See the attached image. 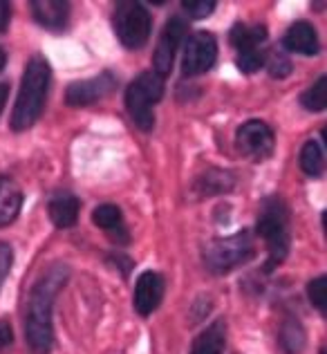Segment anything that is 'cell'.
Returning a JSON list of instances; mask_svg holds the SVG:
<instances>
[{
	"label": "cell",
	"instance_id": "5",
	"mask_svg": "<svg viewBox=\"0 0 327 354\" xmlns=\"http://www.w3.org/2000/svg\"><path fill=\"white\" fill-rule=\"evenodd\" d=\"M164 97V79L155 72H142L130 83L126 90V110L133 124L151 133L155 126V113L153 108L160 104Z\"/></svg>",
	"mask_w": 327,
	"mask_h": 354
},
{
	"label": "cell",
	"instance_id": "16",
	"mask_svg": "<svg viewBox=\"0 0 327 354\" xmlns=\"http://www.w3.org/2000/svg\"><path fill=\"white\" fill-rule=\"evenodd\" d=\"M23 200H25V195L21 191V186H18V182L7 175H0V229L12 225L18 218Z\"/></svg>",
	"mask_w": 327,
	"mask_h": 354
},
{
	"label": "cell",
	"instance_id": "21",
	"mask_svg": "<svg viewBox=\"0 0 327 354\" xmlns=\"http://www.w3.org/2000/svg\"><path fill=\"white\" fill-rule=\"evenodd\" d=\"M301 169L305 171V175L310 177H321L325 171V157H323V148L319 146V142H305L303 151H301Z\"/></svg>",
	"mask_w": 327,
	"mask_h": 354
},
{
	"label": "cell",
	"instance_id": "15",
	"mask_svg": "<svg viewBox=\"0 0 327 354\" xmlns=\"http://www.w3.org/2000/svg\"><path fill=\"white\" fill-rule=\"evenodd\" d=\"M233 189H236V175L224 169H209L193 182L195 198H213V195L231 193Z\"/></svg>",
	"mask_w": 327,
	"mask_h": 354
},
{
	"label": "cell",
	"instance_id": "22",
	"mask_svg": "<svg viewBox=\"0 0 327 354\" xmlns=\"http://www.w3.org/2000/svg\"><path fill=\"white\" fill-rule=\"evenodd\" d=\"M301 106L310 113H321L327 106V79L321 77L312 88H307L301 95Z\"/></svg>",
	"mask_w": 327,
	"mask_h": 354
},
{
	"label": "cell",
	"instance_id": "17",
	"mask_svg": "<svg viewBox=\"0 0 327 354\" xmlns=\"http://www.w3.org/2000/svg\"><path fill=\"white\" fill-rule=\"evenodd\" d=\"M283 45L289 52H298V54H305V57H312V54L319 52V36H316V30L310 23L298 21L287 30Z\"/></svg>",
	"mask_w": 327,
	"mask_h": 354
},
{
	"label": "cell",
	"instance_id": "28",
	"mask_svg": "<svg viewBox=\"0 0 327 354\" xmlns=\"http://www.w3.org/2000/svg\"><path fill=\"white\" fill-rule=\"evenodd\" d=\"M14 346V330H12V323L0 319V354L5 350H9Z\"/></svg>",
	"mask_w": 327,
	"mask_h": 354
},
{
	"label": "cell",
	"instance_id": "27",
	"mask_svg": "<svg viewBox=\"0 0 327 354\" xmlns=\"http://www.w3.org/2000/svg\"><path fill=\"white\" fill-rule=\"evenodd\" d=\"M12 265H14V251L7 242H0V287H3L7 274L12 272Z\"/></svg>",
	"mask_w": 327,
	"mask_h": 354
},
{
	"label": "cell",
	"instance_id": "19",
	"mask_svg": "<svg viewBox=\"0 0 327 354\" xmlns=\"http://www.w3.org/2000/svg\"><path fill=\"white\" fill-rule=\"evenodd\" d=\"M229 41L238 52L242 50H251V48H260L267 41V30L265 25H245V23H236L229 32Z\"/></svg>",
	"mask_w": 327,
	"mask_h": 354
},
{
	"label": "cell",
	"instance_id": "23",
	"mask_svg": "<svg viewBox=\"0 0 327 354\" xmlns=\"http://www.w3.org/2000/svg\"><path fill=\"white\" fill-rule=\"evenodd\" d=\"M265 57H267V52H265L263 48L242 50V52H238L236 65H238V70H240V72L254 74V72H258L260 68H265Z\"/></svg>",
	"mask_w": 327,
	"mask_h": 354
},
{
	"label": "cell",
	"instance_id": "25",
	"mask_svg": "<svg viewBox=\"0 0 327 354\" xmlns=\"http://www.w3.org/2000/svg\"><path fill=\"white\" fill-rule=\"evenodd\" d=\"M307 296L321 314H327V278L319 276L307 285Z\"/></svg>",
	"mask_w": 327,
	"mask_h": 354
},
{
	"label": "cell",
	"instance_id": "13",
	"mask_svg": "<svg viewBox=\"0 0 327 354\" xmlns=\"http://www.w3.org/2000/svg\"><path fill=\"white\" fill-rule=\"evenodd\" d=\"M92 222L101 231H106L115 245H128L130 242V234L124 225V213H121L117 204H99L92 211Z\"/></svg>",
	"mask_w": 327,
	"mask_h": 354
},
{
	"label": "cell",
	"instance_id": "2",
	"mask_svg": "<svg viewBox=\"0 0 327 354\" xmlns=\"http://www.w3.org/2000/svg\"><path fill=\"white\" fill-rule=\"evenodd\" d=\"M50 83H52L50 63L41 54H36V57L30 59L23 72L21 92H18V99L12 110V121H9L12 130L23 133V130H30L41 119L45 101H48Z\"/></svg>",
	"mask_w": 327,
	"mask_h": 354
},
{
	"label": "cell",
	"instance_id": "8",
	"mask_svg": "<svg viewBox=\"0 0 327 354\" xmlns=\"http://www.w3.org/2000/svg\"><path fill=\"white\" fill-rule=\"evenodd\" d=\"M218 59V41L209 32H195L186 39L184 57H182V72L184 77H200L209 72Z\"/></svg>",
	"mask_w": 327,
	"mask_h": 354
},
{
	"label": "cell",
	"instance_id": "6",
	"mask_svg": "<svg viewBox=\"0 0 327 354\" xmlns=\"http://www.w3.org/2000/svg\"><path fill=\"white\" fill-rule=\"evenodd\" d=\"M112 27H115L117 39L128 50H139L151 39L153 16L137 0H121V3L115 5V12H112Z\"/></svg>",
	"mask_w": 327,
	"mask_h": 354
},
{
	"label": "cell",
	"instance_id": "10",
	"mask_svg": "<svg viewBox=\"0 0 327 354\" xmlns=\"http://www.w3.org/2000/svg\"><path fill=\"white\" fill-rule=\"evenodd\" d=\"M112 90H117V77L110 72H101L92 79L70 83L65 90V104L72 108H83L108 97Z\"/></svg>",
	"mask_w": 327,
	"mask_h": 354
},
{
	"label": "cell",
	"instance_id": "3",
	"mask_svg": "<svg viewBox=\"0 0 327 354\" xmlns=\"http://www.w3.org/2000/svg\"><path fill=\"white\" fill-rule=\"evenodd\" d=\"M256 234L267 245V263L263 265L265 274H272L276 267L285 263L292 245V231H289V209L283 198L263 200L256 218Z\"/></svg>",
	"mask_w": 327,
	"mask_h": 354
},
{
	"label": "cell",
	"instance_id": "31",
	"mask_svg": "<svg viewBox=\"0 0 327 354\" xmlns=\"http://www.w3.org/2000/svg\"><path fill=\"white\" fill-rule=\"evenodd\" d=\"M7 97H9V83H0V115H3V110H5Z\"/></svg>",
	"mask_w": 327,
	"mask_h": 354
},
{
	"label": "cell",
	"instance_id": "32",
	"mask_svg": "<svg viewBox=\"0 0 327 354\" xmlns=\"http://www.w3.org/2000/svg\"><path fill=\"white\" fill-rule=\"evenodd\" d=\"M5 65H7V54H5V50L0 48V72L5 70Z\"/></svg>",
	"mask_w": 327,
	"mask_h": 354
},
{
	"label": "cell",
	"instance_id": "7",
	"mask_svg": "<svg viewBox=\"0 0 327 354\" xmlns=\"http://www.w3.org/2000/svg\"><path fill=\"white\" fill-rule=\"evenodd\" d=\"M236 148L240 151L242 157H247L251 162H265L272 157L274 148H276L274 130L269 128L265 121L249 119L238 128Z\"/></svg>",
	"mask_w": 327,
	"mask_h": 354
},
{
	"label": "cell",
	"instance_id": "12",
	"mask_svg": "<svg viewBox=\"0 0 327 354\" xmlns=\"http://www.w3.org/2000/svg\"><path fill=\"white\" fill-rule=\"evenodd\" d=\"M34 21L50 32H63L70 21V5L65 0H34L30 5Z\"/></svg>",
	"mask_w": 327,
	"mask_h": 354
},
{
	"label": "cell",
	"instance_id": "4",
	"mask_svg": "<svg viewBox=\"0 0 327 354\" xmlns=\"http://www.w3.org/2000/svg\"><path fill=\"white\" fill-rule=\"evenodd\" d=\"M256 256V240L249 229H242L233 236L211 240L204 247V267L211 274H229L242 267Z\"/></svg>",
	"mask_w": 327,
	"mask_h": 354
},
{
	"label": "cell",
	"instance_id": "14",
	"mask_svg": "<svg viewBox=\"0 0 327 354\" xmlns=\"http://www.w3.org/2000/svg\"><path fill=\"white\" fill-rule=\"evenodd\" d=\"M48 213L54 227L70 229L77 225L81 213V200L70 191H56L48 202Z\"/></svg>",
	"mask_w": 327,
	"mask_h": 354
},
{
	"label": "cell",
	"instance_id": "24",
	"mask_svg": "<svg viewBox=\"0 0 327 354\" xmlns=\"http://www.w3.org/2000/svg\"><path fill=\"white\" fill-rule=\"evenodd\" d=\"M265 68L269 70V74H272L274 79H285V77L292 74L294 63L289 61V57L285 52L274 50V52H269L265 57Z\"/></svg>",
	"mask_w": 327,
	"mask_h": 354
},
{
	"label": "cell",
	"instance_id": "9",
	"mask_svg": "<svg viewBox=\"0 0 327 354\" xmlns=\"http://www.w3.org/2000/svg\"><path fill=\"white\" fill-rule=\"evenodd\" d=\"M186 30H189V25H186L182 16H173L171 21L164 25V32L155 48V70H153L155 74H160L162 79L168 77L173 70L175 54L186 39Z\"/></svg>",
	"mask_w": 327,
	"mask_h": 354
},
{
	"label": "cell",
	"instance_id": "1",
	"mask_svg": "<svg viewBox=\"0 0 327 354\" xmlns=\"http://www.w3.org/2000/svg\"><path fill=\"white\" fill-rule=\"evenodd\" d=\"M70 269L63 263H54L43 272V276L34 283L27 301V321L25 334L27 346L34 354H50L54 346V325H52V307L63 285L68 283Z\"/></svg>",
	"mask_w": 327,
	"mask_h": 354
},
{
	"label": "cell",
	"instance_id": "30",
	"mask_svg": "<svg viewBox=\"0 0 327 354\" xmlns=\"http://www.w3.org/2000/svg\"><path fill=\"white\" fill-rule=\"evenodd\" d=\"M9 21H12V5L0 0V32H5L9 27Z\"/></svg>",
	"mask_w": 327,
	"mask_h": 354
},
{
	"label": "cell",
	"instance_id": "26",
	"mask_svg": "<svg viewBox=\"0 0 327 354\" xmlns=\"http://www.w3.org/2000/svg\"><path fill=\"white\" fill-rule=\"evenodd\" d=\"M182 9L193 21H202V18H209L216 12V0H184Z\"/></svg>",
	"mask_w": 327,
	"mask_h": 354
},
{
	"label": "cell",
	"instance_id": "20",
	"mask_svg": "<svg viewBox=\"0 0 327 354\" xmlns=\"http://www.w3.org/2000/svg\"><path fill=\"white\" fill-rule=\"evenodd\" d=\"M278 343L287 354H301L307 337H305V328L301 325V321L296 319H287L283 325H280V332H278Z\"/></svg>",
	"mask_w": 327,
	"mask_h": 354
},
{
	"label": "cell",
	"instance_id": "11",
	"mask_svg": "<svg viewBox=\"0 0 327 354\" xmlns=\"http://www.w3.org/2000/svg\"><path fill=\"white\" fill-rule=\"evenodd\" d=\"M166 283L157 272H144L135 285V310L139 316H151L164 298Z\"/></svg>",
	"mask_w": 327,
	"mask_h": 354
},
{
	"label": "cell",
	"instance_id": "18",
	"mask_svg": "<svg viewBox=\"0 0 327 354\" xmlns=\"http://www.w3.org/2000/svg\"><path fill=\"white\" fill-rule=\"evenodd\" d=\"M227 348V323L213 321L198 339L193 341L191 354H224Z\"/></svg>",
	"mask_w": 327,
	"mask_h": 354
},
{
	"label": "cell",
	"instance_id": "29",
	"mask_svg": "<svg viewBox=\"0 0 327 354\" xmlns=\"http://www.w3.org/2000/svg\"><path fill=\"white\" fill-rule=\"evenodd\" d=\"M108 260H112V263H115V265L121 269V276H128V274H130V269L135 267V260H133V258H128V256H124V254H110Z\"/></svg>",
	"mask_w": 327,
	"mask_h": 354
}]
</instances>
